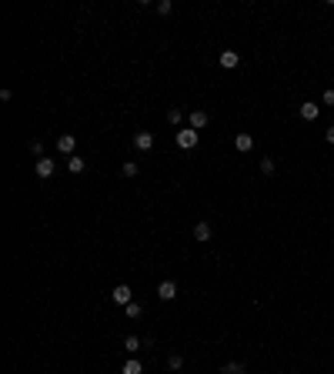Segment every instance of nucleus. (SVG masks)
Instances as JSON below:
<instances>
[{"instance_id":"nucleus-9","label":"nucleus","mask_w":334,"mask_h":374,"mask_svg":"<svg viewBox=\"0 0 334 374\" xmlns=\"http://www.w3.org/2000/svg\"><path fill=\"white\" fill-rule=\"evenodd\" d=\"M217 60H221L224 70H234V67L241 64V54H237V50H221V57H217Z\"/></svg>"},{"instance_id":"nucleus-24","label":"nucleus","mask_w":334,"mask_h":374,"mask_svg":"<svg viewBox=\"0 0 334 374\" xmlns=\"http://www.w3.org/2000/svg\"><path fill=\"white\" fill-rule=\"evenodd\" d=\"M324 141H328V144H334V127H328V131H324Z\"/></svg>"},{"instance_id":"nucleus-22","label":"nucleus","mask_w":334,"mask_h":374,"mask_svg":"<svg viewBox=\"0 0 334 374\" xmlns=\"http://www.w3.org/2000/svg\"><path fill=\"white\" fill-rule=\"evenodd\" d=\"M321 104H324V107H334V90H331V87L324 90V97H321Z\"/></svg>"},{"instance_id":"nucleus-12","label":"nucleus","mask_w":334,"mask_h":374,"mask_svg":"<svg viewBox=\"0 0 334 374\" xmlns=\"http://www.w3.org/2000/svg\"><path fill=\"white\" fill-rule=\"evenodd\" d=\"M121 374H144V364L137 361V358H127L124 368H121Z\"/></svg>"},{"instance_id":"nucleus-3","label":"nucleus","mask_w":334,"mask_h":374,"mask_svg":"<svg viewBox=\"0 0 334 374\" xmlns=\"http://www.w3.org/2000/svg\"><path fill=\"white\" fill-rule=\"evenodd\" d=\"M111 301H114V304H121V308H127V304L134 301V291H131L127 284H117V287L111 291Z\"/></svg>"},{"instance_id":"nucleus-21","label":"nucleus","mask_w":334,"mask_h":374,"mask_svg":"<svg viewBox=\"0 0 334 374\" xmlns=\"http://www.w3.org/2000/svg\"><path fill=\"white\" fill-rule=\"evenodd\" d=\"M167 121H170V124H180V107H170V110H167Z\"/></svg>"},{"instance_id":"nucleus-10","label":"nucleus","mask_w":334,"mask_h":374,"mask_svg":"<svg viewBox=\"0 0 334 374\" xmlns=\"http://www.w3.org/2000/svg\"><path fill=\"white\" fill-rule=\"evenodd\" d=\"M211 224H207V220H197V224H194V241H211Z\"/></svg>"},{"instance_id":"nucleus-11","label":"nucleus","mask_w":334,"mask_h":374,"mask_svg":"<svg viewBox=\"0 0 334 374\" xmlns=\"http://www.w3.org/2000/svg\"><path fill=\"white\" fill-rule=\"evenodd\" d=\"M190 127H194V131H200V127H207V110H190Z\"/></svg>"},{"instance_id":"nucleus-4","label":"nucleus","mask_w":334,"mask_h":374,"mask_svg":"<svg viewBox=\"0 0 334 374\" xmlns=\"http://www.w3.org/2000/svg\"><path fill=\"white\" fill-rule=\"evenodd\" d=\"M298 114H301V121H318V117H321V107H318L314 100H304L298 107Z\"/></svg>"},{"instance_id":"nucleus-1","label":"nucleus","mask_w":334,"mask_h":374,"mask_svg":"<svg viewBox=\"0 0 334 374\" xmlns=\"http://www.w3.org/2000/svg\"><path fill=\"white\" fill-rule=\"evenodd\" d=\"M174 141H177L180 151H194V147H197V141H200V131H194V127H184V131L174 134Z\"/></svg>"},{"instance_id":"nucleus-7","label":"nucleus","mask_w":334,"mask_h":374,"mask_svg":"<svg viewBox=\"0 0 334 374\" xmlns=\"http://www.w3.org/2000/svg\"><path fill=\"white\" fill-rule=\"evenodd\" d=\"M157 297H161V301H174V297H177V284H174V281H161V284H157Z\"/></svg>"},{"instance_id":"nucleus-23","label":"nucleus","mask_w":334,"mask_h":374,"mask_svg":"<svg viewBox=\"0 0 334 374\" xmlns=\"http://www.w3.org/2000/svg\"><path fill=\"white\" fill-rule=\"evenodd\" d=\"M170 7H174L170 0H161V3H157V13H170Z\"/></svg>"},{"instance_id":"nucleus-15","label":"nucleus","mask_w":334,"mask_h":374,"mask_svg":"<svg viewBox=\"0 0 334 374\" xmlns=\"http://www.w3.org/2000/svg\"><path fill=\"white\" fill-rule=\"evenodd\" d=\"M224 374H247V368L241 361H231V364H224Z\"/></svg>"},{"instance_id":"nucleus-5","label":"nucleus","mask_w":334,"mask_h":374,"mask_svg":"<svg viewBox=\"0 0 334 374\" xmlns=\"http://www.w3.org/2000/svg\"><path fill=\"white\" fill-rule=\"evenodd\" d=\"M33 171H37V177H54V171H57V164L54 161H50V157H40V161H37V164H33Z\"/></svg>"},{"instance_id":"nucleus-20","label":"nucleus","mask_w":334,"mask_h":374,"mask_svg":"<svg viewBox=\"0 0 334 374\" xmlns=\"http://www.w3.org/2000/svg\"><path fill=\"white\" fill-rule=\"evenodd\" d=\"M127 318H141V304H137V301L127 304Z\"/></svg>"},{"instance_id":"nucleus-2","label":"nucleus","mask_w":334,"mask_h":374,"mask_svg":"<svg viewBox=\"0 0 334 374\" xmlns=\"http://www.w3.org/2000/svg\"><path fill=\"white\" fill-rule=\"evenodd\" d=\"M57 151L67 157H74V151H77V134H60L57 137Z\"/></svg>"},{"instance_id":"nucleus-19","label":"nucleus","mask_w":334,"mask_h":374,"mask_svg":"<svg viewBox=\"0 0 334 374\" xmlns=\"http://www.w3.org/2000/svg\"><path fill=\"white\" fill-rule=\"evenodd\" d=\"M167 364H170L174 371H180V364H184V354H170V358H167Z\"/></svg>"},{"instance_id":"nucleus-16","label":"nucleus","mask_w":334,"mask_h":374,"mask_svg":"<svg viewBox=\"0 0 334 374\" xmlns=\"http://www.w3.org/2000/svg\"><path fill=\"white\" fill-rule=\"evenodd\" d=\"M137 171H141V167L134 164V161H124V167H121V174H124V177H137Z\"/></svg>"},{"instance_id":"nucleus-8","label":"nucleus","mask_w":334,"mask_h":374,"mask_svg":"<svg viewBox=\"0 0 334 374\" xmlns=\"http://www.w3.org/2000/svg\"><path fill=\"white\" fill-rule=\"evenodd\" d=\"M251 147H254V137H251V134H234V151H237V154H247Z\"/></svg>"},{"instance_id":"nucleus-13","label":"nucleus","mask_w":334,"mask_h":374,"mask_svg":"<svg viewBox=\"0 0 334 374\" xmlns=\"http://www.w3.org/2000/svg\"><path fill=\"white\" fill-rule=\"evenodd\" d=\"M84 167H87V161H84V157H67V171H70V174H84Z\"/></svg>"},{"instance_id":"nucleus-14","label":"nucleus","mask_w":334,"mask_h":374,"mask_svg":"<svg viewBox=\"0 0 334 374\" xmlns=\"http://www.w3.org/2000/svg\"><path fill=\"white\" fill-rule=\"evenodd\" d=\"M124 348H127V354L141 351V338H134V334H127V338H124Z\"/></svg>"},{"instance_id":"nucleus-18","label":"nucleus","mask_w":334,"mask_h":374,"mask_svg":"<svg viewBox=\"0 0 334 374\" xmlns=\"http://www.w3.org/2000/svg\"><path fill=\"white\" fill-rule=\"evenodd\" d=\"M30 154L40 161V157H44V144H40V141H30Z\"/></svg>"},{"instance_id":"nucleus-17","label":"nucleus","mask_w":334,"mask_h":374,"mask_svg":"<svg viewBox=\"0 0 334 374\" xmlns=\"http://www.w3.org/2000/svg\"><path fill=\"white\" fill-rule=\"evenodd\" d=\"M261 174H274V157H261Z\"/></svg>"},{"instance_id":"nucleus-6","label":"nucleus","mask_w":334,"mask_h":374,"mask_svg":"<svg viewBox=\"0 0 334 374\" xmlns=\"http://www.w3.org/2000/svg\"><path fill=\"white\" fill-rule=\"evenodd\" d=\"M134 147H137V151H151V147H154V134L151 131H137L134 134Z\"/></svg>"}]
</instances>
